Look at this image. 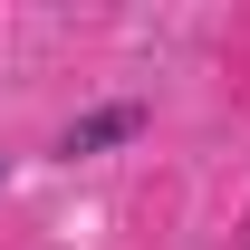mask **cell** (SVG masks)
Here are the masks:
<instances>
[{"label": "cell", "mask_w": 250, "mask_h": 250, "mask_svg": "<svg viewBox=\"0 0 250 250\" xmlns=\"http://www.w3.org/2000/svg\"><path fill=\"white\" fill-rule=\"evenodd\" d=\"M145 125H154V106H145V96H116V106H87V116L58 125V154L67 164H77V154H116V145L145 135Z\"/></svg>", "instance_id": "1"}, {"label": "cell", "mask_w": 250, "mask_h": 250, "mask_svg": "<svg viewBox=\"0 0 250 250\" xmlns=\"http://www.w3.org/2000/svg\"><path fill=\"white\" fill-rule=\"evenodd\" d=\"M0 183H10V164H0Z\"/></svg>", "instance_id": "2"}]
</instances>
